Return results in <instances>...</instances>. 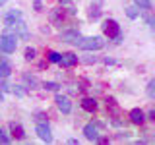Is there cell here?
<instances>
[{"instance_id":"6da1fadb","label":"cell","mask_w":155,"mask_h":145,"mask_svg":"<svg viewBox=\"0 0 155 145\" xmlns=\"http://www.w3.org/2000/svg\"><path fill=\"white\" fill-rule=\"evenodd\" d=\"M103 33L109 39H114V43H120L122 41V33H120V25L114 21V19H107L103 23Z\"/></svg>"},{"instance_id":"7a4b0ae2","label":"cell","mask_w":155,"mask_h":145,"mask_svg":"<svg viewBox=\"0 0 155 145\" xmlns=\"http://www.w3.org/2000/svg\"><path fill=\"white\" fill-rule=\"evenodd\" d=\"M76 47H80L81 50H99L103 47V41H101V37H81L76 43Z\"/></svg>"},{"instance_id":"3957f363","label":"cell","mask_w":155,"mask_h":145,"mask_svg":"<svg viewBox=\"0 0 155 145\" xmlns=\"http://www.w3.org/2000/svg\"><path fill=\"white\" fill-rule=\"evenodd\" d=\"M16 47H18V41H16V37L14 35H0V50L2 52H6V54H12L14 50H16Z\"/></svg>"},{"instance_id":"277c9868","label":"cell","mask_w":155,"mask_h":145,"mask_svg":"<svg viewBox=\"0 0 155 145\" xmlns=\"http://www.w3.org/2000/svg\"><path fill=\"white\" fill-rule=\"evenodd\" d=\"M35 132H37V135L43 139V141H47V143L52 141V134H51V128H48L47 122H39L35 126Z\"/></svg>"},{"instance_id":"5b68a950","label":"cell","mask_w":155,"mask_h":145,"mask_svg":"<svg viewBox=\"0 0 155 145\" xmlns=\"http://www.w3.org/2000/svg\"><path fill=\"white\" fill-rule=\"evenodd\" d=\"M56 106L60 108V112L62 114H70V110H72V105H70V99L64 95H56Z\"/></svg>"},{"instance_id":"8992f818","label":"cell","mask_w":155,"mask_h":145,"mask_svg":"<svg viewBox=\"0 0 155 145\" xmlns=\"http://www.w3.org/2000/svg\"><path fill=\"white\" fill-rule=\"evenodd\" d=\"M84 134H85V137L89 139V141H97L99 139V128H97V124H85V128H84Z\"/></svg>"},{"instance_id":"52a82bcc","label":"cell","mask_w":155,"mask_h":145,"mask_svg":"<svg viewBox=\"0 0 155 145\" xmlns=\"http://www.w3.org/2000/svg\"><path fill=\"white\" fill-rule=\"evenodd\" d=\"M58 64H62L64 68H72V66L78 64V56L74 54V52H66V54L60 56V62H58Z\"/></svg>"},{"instance_id":"ba28073f","label":"cell","mask_w":155,"mask_h":145,"mask_svg":"<svg viewBox=\"0 0 155 145\" xmlns=\"http://www.w3.org/2000/svg\"><path fill=\"white\" fill-rule=\"evenodd\" d=\"M21 19V12L19 10H10L8 14H4V21H6V25H12V23H16Z\"/></svg>"},{"instance_id":"9c48e42d","label":"cell","mask_w":155,"mask_h":145,"mask_svg":"<svg viewBox=\"0 0 155 145\" xmlns=\"http://www.w3.org/2000/svg\"><path fill=\"white\" fill-rule=\"evenodd\" d=\"M12 74V66H10L8 60L0 58V79H6V77Z\"/></svg>"},{"instance_id":"30bf717a","label":"cell","mask_w":155,"mask_h":145,"mask_svg":"<svg viewBox=\"0 0 155 145\" xmlns=\"http://www.w3.org/2000/svg\"><path fill=\"white\" fill-rule=\"evenodd\" d=\"M60 39H62L64 43H74V45H76V43L81 39V35H80L78 31H66V33H62Z\"/></svg>"},{"instance_id":"8fae6325","label":"cell","mask_w":155,"mask_h":145,"mask_svg":"<svg viewBox=\"0 0 155 145\" xmlns=\"http://www.w3.org/2000/svg\"><path fill=\"white\" fill-rule=\"evenodd\" d=\"M130 120H132L134 124H142L143 120H145L143 110H140V108H132V110H130Z\"/></svg>"},{"instance_id":"7c38bea8","label":"cell","mask_w":155,"mask_h":145,"mask_svg":"<svg viewBox=\"0 0 155 145\" xmlns=\"http://www.w3.org/2000/svg\"><path fill=\"white\" fill-rule=\"evenodd\" d=\"M81 108L87 110V112H93V110L97 108V101L91 99V97H85V99L81 101Z\"/></svg>"},{"instance_id":"4fadbf2b","label":"cell","mask_w":155,"mask_h":145,"mask_svg":"<svg viewBox=\"0 0 155 145\" xmlns=\"http://www.w3.org/2000/svg\"><path fill=\"white\" fill-rule=\"evenodd\" d=\"M10 130H12V135H14L16 139H23V137H25V132H23V128H21L19 124L12 122V124H10Z\"/></svg>"},{"instance_id":"5bb4252c","label":"cell","mask_w":155,"mask_h":145,"mask_svg":"<svg viewBox=\"0 0 155 145\" xmlns=\"http://www.w3.org/2000/svg\"><path fill=\"white\" fill-rule=\"evenodd\" d=\"M134 4L140 10H151V0H134Z\"/></svg>"},{"instance_id":"9a60e30c","label":"cell","mask_w":155,"mask_h":145,"mask_svg":"<svg viewBox=\"0 0 155 145\" xmlns=\"http://www.w3.org/2000/svg\"><path fill=\"white\" fill-rule=\"evenodd\" d=\"M23 81H25V83H27L29 87H31V89H33V87H35V85L39 83V81H37V77H33V76H29V74H23Z\"/></svg>"},{"instance_id":"2e32d148","label":"cell","mask_w":155,"mask_h":145,"mask_svg":"<svg viewBox=\"0 0 155 145\" xmlns=\"http://www.w3.org/2000/svg\"><path fill=\"white\" fill-rule=\"evenodd\" d=\"M43 87H45L47 91H58V89H60V85H58L56 81H45V83H43Z\"/></svg>"},{"instance_id":"e0dca14e","label":"cell","mask_w":155,"mask_h":145,"mask_svg":"<svg viewBox=\"0 0 155 145\" xmlns=\"http://www.w3.org/2000/svg\"><path fill=\"white\" fill-rule=\"evenodd\" d=\"M126 16H128L130 19L138 18V8H136V6H130V8H126Z\"/></svg>"},{"instance_id":"ac0fdd59","label":"cell","mask_w":155,"mask_h":145,"mask_svg":"<svg viewBox=\"0 0 155 145\" xmlns=\"http://www.w3.org/2000/svg\"><path fill=\"white\" fill-rule=\"evenodd\" d=\"M60 56H62V54H58V52H54V50L48 52V60L54 62V64H58V62H60Z\"/></svg>"},{"instance_id":"d6986e66","label":"cell","mask_w":155,"mask_h":145,"mask_svg":"<svg viewBox=\"0 0 155 145\" xmlns=\"http://www.w3.org/2000/svg\"><path fill=\"white\" fill-rule=\"evenodd\" d=\"M147 95L151 97V99L155 97V79H151V81L147 83Z\"/></svg>"},{"instance_id":"ffe728a7","label":"cell","mask_w":155,"mask_h":145,"mask_svg":"<svg viewBox=\"0 0 155 145\" xmlns=\"http://www.w3.org/2000/svg\"><path fill=\"white\" fill-rule=\"evenodd\" d=\"M33 58H35V48L27 47L25 48V60H33Z\"/></svg>"},{"instance_id":"44dd1931","label":"cell","mask_w":155,"mask_h":145,"mask_svg":"<svg viewBox=\"0 0 155 145\" xmlns=\"http://www.w3.org/2000/svg\"><path fill=\"white\" fill-rule=\"evenodd\" d=\"M12 91H14V95H18V97H23V95H25V91L21 89V85H12Z\"/></svg>"},{"instance_id":"7402d4cb","label":"cell","mask_w":155,"mask_h":145,"mask_svg":"<svg viewBox=\"0 0 155 145\" xmlns=\"http://www.w3.org/2000/svg\"><path fill=\"white\" fill-rule=\"evenodd\" d=\"M0 143H4V145H6V143H10V137L6 135V132H4L2 128H0Z\"/></svg>"},{"instance_id":"603a6c76","label":"cell","mask_w":155,"mask_h":145,"mask_svg":"<svg viewBox=\"0 0 155 145\" xmlns=\"http://www.w3.org/2000/svg\"><path fill=\"white\" fill-rule=\"evenodd\" d=\"M89 18H99V10H97V8H91V12H89Z\"/></svg>"},{"instance_id":"cb8c5ba5","label":"cell","mask_w":155,"mask_h":145,"mask_svg":"<svg viewBox=\"0 0 155 145\" xmlns=\"http://www.w3.org/2000/svg\"><path fill=\"white\" fill-rule=\"evenodd\" d=\"M145 21H147V25H149V27H151V29L155 27V25H153V23H155V19H153L151 16H147V18H145Z\"/></svg>"},{"instance_id":"d4e9b609","label":"cell","mask_w":155,"mask_h":145,"mask_svg":"<svg viewBox=\"0 0 155 145\" xmlns=\"http://www.w3.org/2000/svg\"><path fill=\"white\" fill-rule=\"evenodd\" d=\"M33 2H35V10L39 12V10H41V0H33Z\"/></svg>"},{"instance_id":"484cf974","label":"cell","mask_w":155,"mask_h":145,"mask_svg":"<svg viewBox=\"0 0 155 145\" xmlns=\"http://www.w3.org/2000/svg\"><path fill=\"white\" fill-rule=\"evenodd\" d=\"M68 143H70V145H78V139L72 137V139H68Z\"/></svg>"},{"instance_id":"4316f807","label":"cell","mask_w":155,"mask_h":145,"mask_svg":"<svg viewBox=\"0 0 155 145\" xmlns=\"http://www.w3.org/2000/svg\"><path fill=\"white\" fill-rule=\"evenodd\" d=\"M4 101V93H2V89H0V103Z\"/></svg>"},{"instance_id":"83f0119b","label":"cell","mask_w":155,"mask_h":145,"mask_svg":"<svg viewBox=\"0 0 155 145\" xmlns=\"http://www.w3.org/2000/svg\"><path fill=\"white\" fill-rule=\"evenodd\" d=\"M60 2H62V4H68V2H70V0H60Z\"/></svg>"},{"instance_id":"f1b7e54d","label":"cell","mask_w":155,"mask_h":145,"mask_svg":"<svg viewBox=\"0 0 155 145\" xmlns=\"http://www.w3.org/2000/svg\"><path fill=\"white\" fill-rule=\"evenodd\" d=\"M4 2H6V0H0V6H2V4H4Z\"/></svg>"}]
</instances>
